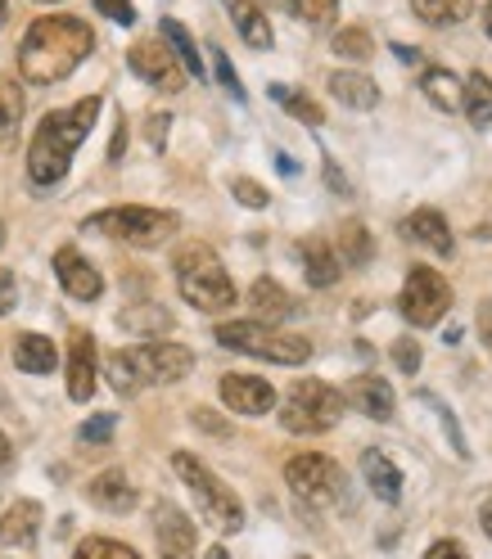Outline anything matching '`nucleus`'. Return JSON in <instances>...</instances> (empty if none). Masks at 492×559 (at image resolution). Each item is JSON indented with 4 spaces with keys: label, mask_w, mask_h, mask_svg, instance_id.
<instances>
[{
    "label": "nucleus",
    "mask_w": 492,
    "mask_h": 559,
    "mask_svg": "<svg viewBox=\"0 0 492 559\" xmlns=\"http://www.w3.org/2000/svg\"><path fill=\"white\" fill-rule=\"evenodd\" d=\"M91 46H95V32L86 19H78V14L37 19L19 46V73L32 86H55L78 73V63L91 55Z\"/></svg>",
    "instance_id": "f257e3e1"
},
{
    "label": "nucleus",
    "mask_w": 492,
    "mask_h": 559,
    "mask_svg": "<svg viewBox=\"0 0 492 559\" xmlns=\"http://www.w3.org/2000/svg\"><path fill=\"white\" fill-rule=\"evenodd\" d=\"M99 118V95H86L78 99L73 109H59V114H46L37 135L27 145V177L32 186H55L68 177V163H73V150L91 135Z\"/></svg>",
    "instance_id": "f03ea898"
},
{
    "label": "nucleus",
    "mask_w": 492,
    "mask_h": 559,
    "mask_svg": "<svg viewBox=\"0 0 492 559\" xmlns=\"http://www.w3.org/2000/svg\"><path fill=\"white\" fill-rule=\"evenodd\" d=\"M195 366L190 347L181 343H140V347H122L109 357V383L118 393H140L145 383H177L186 379Z\"/></svg>",
    "instance_id": "7ed1b4c3"
},
{
    "label": "nucleus",
    "mask_w": 492,
    "mask_h": 559,
    "mask_svg": "<svg viewBox=\"0 0 492 559\" xmlns=\"http://www.w3.org/2000/svg\"><path fill=\"white\" fill-rule=\"evenodd\" d=\"M177 289L199 311H226V307H235V285H231L226 266L218 262V253L208 249V243H190V249L177 253Z\"/></svg>",
    "instance_id": "20e7f679"
},
{
    "label": "nucleus",
    "mask_w": 492,
    "mask_h": 559,
    "mask_svg": "<svg viewBox=\"0 0 492 559\" xmlns=\"http://www.w3.org/2000/svg\"><path fill=\"white\" fill-rule=\"evenodd\" d=\"M172 469L186 478V487H190V497H195L203 523H213L218 533H239V528H244V506H239V497H235L231 487H226L213 469H208L203 461H195L190 451H177V456H172Z\"/></svg>",
    "instance_id": "39448f33"
},
{
    "label": "nucleus",
    "mask_w": 492,
    "mask_h": 559,
    "mask_svg": "<svg viewBox=\"0 0 492 559\" xmlns=\"http://www.w3.org/2000/svg\"><path fill=\"white\" fill-rule=\"evenodd\" d=\"M218 343L244 357H262L276 366H303L312 357V343L298 334H280L276 325H258V321H226L218 325Z\"/></svg>",
    "instance_id": "423d86ee"
},
{
    "label": "nucleus",
    "mask_w": 492,
    "mask_h": 559,
    "mask_svg": "<svg viewBox=\"0 0 492 559\" xmlns=\"http://www.w3.org/2000/svg\"><path fill=\"white\" fill-rule=\"evenodd\" d=\"M177 213H163V207H109V213L86 217V230H99L109 239H122L131 249H159L167 235H177Z\"/></svg>",
    "instance_id": "0eeeda50"
},
{
    "label": "nucleus",
    "mask_w": 492,
    "mask_h": 559,
    "mask_svg": "<svg viewBox=\"0 0 492 559\" xmlns=\"http://www.w3.org/2000/svg\"><path fill=\"white\" fill-rule=\"evenodd\" d=\"M339 415H343L339 389H330L321 379H298L285 397V411H280V425L290 433H326L339 425Z\"/></svg>",
    "instance_id": "6e6552de"
},
{
    "label": "nucleus",
    "mask_w": 492,
    "mask_h": 559,
    "mask_svg": "<svg viewBox=\"0 0 492 559\" xmlns=\"http://www.w3.org/2000/svg\"><path fill=\"white\" fill-rule=\"evenodd\" d=\"M402 317L415 325V330H430L447 317V307H452V285L434 271V266H411L407 275V285H402Z\"/></svg>",
    "instance_id": "1a4fd4ad"
},
{
    "label": "nucleus",
    "mask_w": 492,
    "mask_h": 559,
    "mask_svg": "<svg viewBox=\"0 0 492 559\" xmlns=\"http://www.w3.org/2000/svg\"><path fill=\"white\" fill-rule=\"evenodd\" d=\"M285 483L307 506H330L343 492V469L330 456H321V451H303V456H294L285 465Z\"/></svg>",
    "instance_id": "9d476101"
},
{
    "label": "nucleus",
    "mask_w": 492,
    "mask_h": 559,
    "mask_svg": "<svg viewBox=\"0 0 492 559\" xmlns=\"http://www.w3.org/2000/svg\"><path fill=\"white\" fill-rule=\"evenodd\" d=\"M127 63H131L136 78H145L159 91H181L186 86V68L177 63V55H172L163 41H136L127 50Z\"/></svg>",
    "instance_id": "9b49d317"
},
{
    "label": "nucleus",
    "mask_w": 492,
    "mask_h": 559,
    "mask_svg": "<svg viewBox=\"0 0 492 559\" xmlns=\"http://www.w3.org/2000/svg\"><path fill=\"white\" fill-rule=\"evenodd\" d=\"M222 402L235 411V415H267L276 406V389L258 374H222Z\"/></svg>",
    "instance_id": "f8f14e48"
},
{
    "label": "nucleus",
    "mask_w": 492,
    "mask_h": 559,
    "mask_svg": "<svg viewBox=\"0 0 492 559\" xmlns=\"http://www.w3.org/2000/svg\"><path fill=\"white\" fill-rule=\"evenodd\" d=\"M154 542L163 559H195V523L177 506H159L154 510Z\"/></svg>",
    "instance_id": "ddd939ff"
},
{
    "label": "nucleus",
    "mask_w": 492,
    "mask_h": 559,
    "mask_svg": "<svg viewBox=\"0 0 492 559\" xmlns=\"http://www.w3.org/2000/svg\"><path fill=\"white\" fill-rule=\"evenodd\" d=\"M55 275H59V285L68 298H78V302H95L104 294V280L99 271L78 253V249H59L55 253Z\"/></svg>",
    "instance_id": "4468645a"
},
{
    "label": "nucleus",
    "mask_w": 492,
    "mask_h": 559,
    "mask_svg": "<svg viewBox=\"0 0 492 559\" xmlns=\"http://www.w3.org/2000/svg\"><path fill=\"white\" fill-rule=\"evenodd\" d=\"M91 393H95V338L78 330L73 343H68V397L91 402Z\"/></svg>",
    "instance_id": "2eb2a0df"
},
{
    "label": "nucleus",
    "mask_w": 492,
    "mask_h": 559,
    "mask_svg": "<svg viewBox=\"0 0 492 559\" xmlns=\"http://www.w3.org/2000/svg\"><path fill=\"white\" fill-rule=\"evenodd\" d=\"M86 497H91V506L109 510V514H127V510H136V487H131V478H127L122 469H104V474H95L91 487H86Z\"/></svg>",
    "instance_id": "dca6fc26"
},
{
    "label": "nucleus",
    "mask_w": 492,
    "mask_h": 559,
    "mask_svg": "<svg viewBox=\"0 0 492 559\" xmlns=\"http://www.w3.org/2000/svg\"><path fill=\"white\" fill-rule=\"evenodd\" d=\"M42 533V506L37 501H14L0 514V542L5 546H32Z\"/></svg>",
    "instance_id": "f3484780"
},
{
    "label": "nucleus",
    "mask_w": 492,
    "mask_h": 559,
    "mask_svg": "<svg viewBox=\"0 0 492 559\" xmlns=\"http://www.w3.org/2000/svg\"><path fill=\"white\" fill-rule=\"evenodd\" d=\"M362 474H366V487L384 506L402 501V474H398V465L389 456H379V451H362Z\"/></svg>",
    "instance_id": "a211bd4d"
},
{
    "label": "nucleus",
    "mask_w": 492,
    "mask_h": 559,
    "mask_svg": "<svg viewBox=\"0 0 492 559\" xmlns=\"http://www.w3.org/2000/svg\"><path fill=\"white\" fill-rule=\"evenodd\" d=\"M402 235H407V239H415V243H425V249H430V253H438V258H447V253H452L447 222H443V213H434V207H420V213H411V217L402 222Z\"/></svg>",
    "instance_id": "6ab92c4d"
},
{
    "label": "nucleus",
    "mask_w": 492,
    "mask_h": 559,
    "mask_svg": "<svg viewBox=\"0 0 492 559\" xmlns=\"http://www.w3.org/2000/svg\"><path fill=\"white\" fill-rule=\"evenodd\" d=\"M298 258H303V275H307V285H316V289H330L335 280H339V258H335V249L326 239H303L298 243Z\"/></svg>",
    "instance_id": "aec40b11"
},
{
    "label": "nucleus",
    "mask_w": 492,
    "mask_h": 559,
    "mask_svg": "<svg viewBox=\"0 0 492 559\" xmlns=\"http://www.w3.org/2000/svg\"><path fill=\"white\" fill-rule=\"evenodd\" d=\"M343 402L362 406L371 419H394V406H398L394 389H389V383H384V379H375V374L353 379V389H348V397H343Z\"/></svg>",
    "instance_id": "412c9836"
},
{
    "label": "nucleus",
    "mask_w": 492,
    "mask_h": 559,
    "mask_svg": "<svg viewBox=\"0 0 492 559\" xmlns=\"http://www.w3.org/2000/svg\"><path fill=\"white\" fill-rule=\"evenodd\" d=\"M249 302H254V321L258 325H280L294 311V298L276 285V280H258L249 289Z\"/></svg>",
    "instance_id": "4be33fe9"
},
{
    "label": "nucleus",
    "mask_w": 492,
    "mask_h": 559,
    "mask_svg": "<svg viewBox=\"0 0 492 559\" xmlns=\"http://www.w3.org/2000/svg\"><path fill=\"white\" fill-rule=\"evenodd\" d=\"M14 366L27 374H50L59 366V353L46 334H19L14 338Z\"/></svg>",
    "instance_id": "5701e85b"
},
{
    "label": "nucleus",
    "mask_w": 492,
    "mask_h": 559,
    "mask_svg": "<svg viewBox=\"0 0 492 559\" xmlns=\"http://www.w3.org/2000/svg\"><path fill=\"white\" fill-rule=\"evenodd\" d=\"M330 91H335L339 104H348V109H362V114H371L379 104V86L366 73H330Z\"/></svg>",
    "instance_id": "b1692460"
},
{
    "label": "nucleus",
    "mask_w": 492,
    "mask_h": 559,
    "mask_svg": "<svg viewBox=\"0 0 492 559\" xmlns=\"http://www.w3.org/2000/svg\"><path fill=\"white\" fill-rule=\"evenodd\" d=\"M461 109L475 127H492V78L488 73H470V82L461 86Z\"/></svg>",
    "instance_id": "393cba45"
},
{
    "label": "nucleus",
    "mask_w": 492,
    "mask_h": 559,
    "mask_svg": "<svg viewBox=\"0 0 492 559\" xmlns=\"http://www.w3.org/2000/svg\"><path fill=\"white\" fill-rule=\"evenodd\" d=\"M231 19H235V27H239V37L249 41L254 50H267V46H271V23L262 19V10L254 5V0H235Z\"/></svg>",
    "instance_id": "a878e982"
},
{
    "label": "nucleus",
    "mask_w": 492,
    "mask_h": 559,
    "mask_svg": "<svg viewBox=\"0 0 492 559\" xmlns=\"http://www.w3.org/2000/svg\"><path fill=\"white\" fill-rule=\"evenodd\" d=\"M420 91L434 109H461V82H456L447 68H425V78H420Z\"/></svg>",
    "instance_id": "bb28decb"
},
{
    "label": "nucleus",
    "mask_w": 492,
    "mask_h": 559,
    "mask_svg": "<svg viewBox=\"0 0 492 559\" xmlns=\"http://www.w3.org/2000/svg\"><path fill=\"white\" fill-rule=\"evenodd\" d=\"M371 253H375V239H371V230L362 226V222H348L343 230H339V262L343 266H366L371 262Z\"/></svg>",
    "instance_id": "cd10ccee"
},
{
    "label": "nucleus",
    "mask_w": 492,
    "mask_h": 559,
    "mask_svg": "<svg viewBox=\"0 0 492 559\" xmlns=\"http://www.w3.org/2000/svg\"><path fill=\"white\" fill-rule=\"evenodd\" d=\"M163 41L172 46V55H177V63L186 68L190 78H203V59H199V50H195V41H190V32H186L177 19H163Z\"/></svg>",
    "instance_id": "c85d7f7f"
},
{
    "label": "nucleus",
    "mask_w": 492,
    "mask_h": 559,
    "mask_svg": "<svg viewBox=\"0 0 492 559\" xmlns=\"http://www.w3.org/2000/svg\"><path fill=\"white\" fill-rule=\"evenodd\" d=\"M475 0H411L415 19H425L430 27H447V23H461L470 14Z\"/></svg>",
    "instance_id": "c756f323"
},
{
    "label": "nucleus",
    "mask_w": 492,
    "mask_h": 559,
    "mask_svg": "<svg viewBox=\"0 0 492 559\" xmlns=\"http://www.w3.org/2000/svg\"><path fill=\"white\" fill-rule=\"evenodd\" d=\"M271 99L276 104H285V109L294 114V118H303L307 127H321L326 122V114H321V104H316V99H307V95H298V91H290V86H271Z\"/></svg>",
    "instance_id": "7c9ffc66"
},
{
    "label": "nucleus",
    "mask_w": 492,
    "mask_h": 559,
    "mask_svg": "<svg viewBox=\"0 0 492 559\" xmlns=\"http://www.w3.org/2000/svg\"><path fill=\"white\" fill-rule=\"evenodd\" d=\"M19 122H23V91H19V82L0 78V135L10 140L19 131Z\"/></svg>",
    "instance_id": "2f4dec72"
},
{
    "label": "nucleus",
    "mask_w": 492,
    "mask_h": 559,
    "mask_svg": "<svg viewBox=\"0 0 492 559\" xmlns=\"http://www.w3.org/2000/svg\"><path fill=\"white\" fill-rule=\"evenodd\" d=\"M118 321H122V330H136V334H145V330L163 334V330H172V317L163 307H127Z\"/></svg>",
    "instance_id": "473e14b6"
},
{
    "label": "nucleus",
    "mask_w": 492,
    "mask_h": 559,
    "mask_svg": "<svg viewBox=\"0 0 492 559\" xmlns=\"http://www.w3.org/2000/svg\"><path fill=\"white\" fill-rule=\"evenodd\" d=\"M335 55H343V59H371V55H375L371 32H366V27H343V32H335Z\"/></svg>",
    "instance_id": "72a5a7b5"
},
{
    "label": "nucleus",
    "mask_w": 492,
    "mask_h": 559,
    "mask_svg": "<svg viewBox=\"0 0 492 559\" xmlns=\"http://www.w3.org/2000/svg\"><path fill=\"white\" fill-rule=\"evenodd\" d=\"M285 5H290L294 19H303L312 27H326L339 14V0H285Z\"/></svg>",
    "instance_id": "f704fd0d"
},
{
    "label": "nucleus",
    "mask_w": 492,
    "mask_h": 559,
    "mask_svg": "<svg viewBox=\"0 0 492 559\" xmlns=\"http://www.w3.org/2000/svg\"><path fill=\"white\" fill-rule=\"evenodd\" d=\"M73 559H140V555L131 546H122V542H109V537H86L73 550Z\"/></svg>",
    "instance_id": "c9c22d12"
},
{
    "label": "nucleus",
    "mask_w": 492,
    "mask_h": 559,
    "mask_svg": "<svg viewBox=\"0 0 492 559\" xmlns=\"http://www.w3.org/2000/svg\"><path fill=\"white\" fill-rule=\"evenodd\" d=\"M231 194H235L244 207H267V203H271V194H267L258 181H249V177H235V181H231Z\"/></svg>",
    "instance_id": "e433bc0d"
},
{
    "label": "nucleus",
    "mask_w": 492,
    "mask_h": 559,
    "mask_svg": "<svg viewBox=\"0 0 492 559\" xmlns=\"http://www.w3.org/2000/svg\"><path fill=\"white\" fill-rule=\"evenodd\" d=\"M114 425H118L114 415H95V419H86V425L78 429V438L82 442H109L114 438Z\"/></svg>",
    "instance_id": "4c0bfd02"
},
{
    "label": "nucleus",
    "mask_w": 492,
    "mask_h": 559,
    "mask_svg": "<svg viewBox=\"0 0 492 559\" xmlns=\"http://www.w3.org/2000/svg\"><path fill=\"white\" fill-rule=\"evenodd\" d=\"M208 55H213V68H218V82H222V86H226V91H231L235 99H244V91H239V78H235V68H231V59H226V55H222L218 46H213V50H208Z\"/></svg>",
    "instance_id": "58836bf2"
},
{
    "label": "nucleus",
    "mask_w": 492,
    "mask_h": 559,
    "mask_svg": "<svg viewBox=\"0 0 492 559\" xmlns=\"http://www.w3.org/2000/svg\"><path fill=\"white\" fill-rule=\"evenodd\" d=\"M394 361H398V370L415 374V370H420V347H415L411 338H398V343H394Z\"/></svg>",
    "instance_id": "ea45409f"
},
{
    "label": "nucleus",
    "mask_w": 492,
    "mask_h": 559,
    "mask_svg": "<svg viewBox=\"0 0 492 559\" xmlns=\"http://www.w3.org/2000/svg\"><path fill=\"white\" fill-rule=\"evenodd\" d=\"M14 302H19V280H14V271L0 266V317L14 311Z\"/></svg>",
    "instance_id": "a19ab883"
},
{
    "label": "nucleus",
    "mask_w": 492,
    "mask_h": 559,
    "mask_svg": "<svg viewBox=\"0 0 492 559\" xmlns=\"http://www.w3.org/2000/svg\"><path fill=\"white\" fill-rule=\"evenodd\" d=\"M99 14L104 19H114V23H136V10H131V0H99Z\"/></svg>",
    "instance_id": "79ce46f5"
},
{
    "label": "nucleus",
    "mask_w": 492,
    "mask_h": 559,
    "mask_svg": "<svg viewBox=\"0 0 492 559\" xmlns=\"http://www.w3.org/2000/svg\"><path fill=\"white\" fill-rule=\"evenodd\" d=\"M425 559H470V555H466L461 542H434V546L425 550Z\"/></svg>",
    "instance_id": "37998d69"
},
{
    "label": "nucleus",
    "mask_w": 492,
    "mask_h": 559,
    "mask_svg": "<svg viewBox=\"0 0 492 559\" xmlns=\"http://www.w3.org/2000/svg\"><path fill=\"white\" fill-rule=\"evenodd\" d=\"M167 122H172L167 114H154V118H150V145H154V150H163V140H167Z\"/></svg>",
    "instance_id": "c03bdc74"
},
{
    "label": "nucleus",
    "mask_w": 492,
    "mask_h": 559,
    "mask_svg": "<svg viewBox=\"0 0 492 559\" xmlns=\"http://www.w3.org/2000/svg\"><path fill=\"white\" fill-rule=\"evenodd\" d=\"M195 425H199V429H208V433H226V425H222V419H218L213 411H203V406L195 411Z\"/></svg>",
    "instance_id": "a18cd8bd"
},
{
    "label": "nucleus",
    "mask_w": 492,
    "mask_h": 559,
    "mask_svg": "<svg viewBox=\"0 0 492 559\" xmlns=\"http://www.w3.org/2000/svg\"><path fill=\"white\" fill-rule=\"evenodd\" d=\"M479 523H483V533L492 537V497H488V501L479 506Z\"/></svg>",
    "instance_id": "49530a36"
},
{
    "label": "nucleus",
    "mask_w": 492,
    "mask_h": 559,
    "mask_svg": "<svg viewBox=\"0 0 492 559\" xmlns=\"http://www.w3.org/2000/svg\"><path fill=\"white\" fill-rule=\"evenodd\" d=\"M276 167H280V171H285V177H294V171H298V163H294L290 154H280V158H276Z\"/></svg>",
    "instance_id": "de8ad7c7"
},
{
    "label": "nucleus",
    "mask_w": 492,
    "mask_h": 559,
    "mask_svg": "<svg viewBox=\"0 0 492 559\" xmlns=\"http://www.w3.org/2000/svg\"><path fill=\"white\" fill-rule=\"evenodd\" d=\"M10 456H14V447H10L5 433H0V465H10Z\"/></svg>",
    "instance_id": "09e8293b"
},
{
    "label": "nucleus",
    "mask_w": 492,
    "mask_h": 559,
    "mask_svg": "<svg viewBox=\"0 0 492 559\" xmlns=\"http://www.w3.org/2000/svg\"><path fill=\"white\" fill-rule=\"evenodd\" d=\"M326 181H330V186H335V190H348V181H343V177H339V171H335V167H326Z\"/></svg>",
    "instance_id": "8fccbe9b"
},
{
    "label": "nucleus",
    "mask_w": 492,
    "mask_h": 559,
    "mask_svg": "<svg viewBox=\"0 0 492 559\" xmlns=\"http://www.w3.org/2000/svg\"><path fill=\"white\" fill-rule=\"evenodd\" d=\"M483 32H488V41H492V5H488V14H483Z\"/></svg>",
    "instance_id": "3c124183"
},
{
    "label": "nucleus",
    "mask_w": 492,
    "mask_h": 559,
    "mask_svg": "<svg viewBox=\"0 0 492 559\" xmlns=\"http://www.w3.org/2000/svg\"><path fill=\"white\" fill-rule=\"evenodd\" d=\"M208 559H231V555H226L222 546H213V550H208Z\"/></svg>",
    "instance_id": "603ef678"
},
{
    "label": "nucleus",
    "mask_w": 492,
    "mask_h": 559,
    "mask_svg": "<svg viewBox=\"0 0 492 559\" xmlns=\"http://www.w3.org/2000/svg\"><path fill=\"white\" fill-rule=\"evenodd\" d=\"M5 14H10V5H5V0H0V27H5Z\"/></svg>",
    "instance_id": "864d4df0"
},
{
    "label": "nucleus",
    "mask_w": 492,
    "mask_h": 559,
    "mask_svg": "<svg viewBox=\"0 0 492 559\" xmlns=\"http://www.w3.org/2000/svg\"><path fill=\"white\" fill-rule=\"evenodd\" d=\"M483 325H488V330H492V302H488V311H483Z\"/></svg>",
    "instance_id": "5fc2aeb1"
},
{
    "label": "nucleus",
    "mask_w": 492,
    "mask_h": 559,
    "mask_svg": "<svg viewBox=\"0 0 492 559\" xmlns=\"http://www.w3.org/2000/svg\"><path fill=\"white\" fill-rule=\"evenodd\" d=\"M0 243H5V222H0Z\"/></svg>",
    "instance_id": "6e6d98bb"
},
{
    "label": "nucleus",
    "mask_w": 492,
    "mask_h": 559,
    "mask_svg": "<svg viewBox=\"0 0 492 559\" xmlns=\"http://www.w3.org/2000/svg\"><path fill=\"white\" fill-rule=\"evenodd\" d=\"M42 5H59V0H42Z\"/></svg>",
    "instance_id": "4d7b16f0"
}]
</instances>
